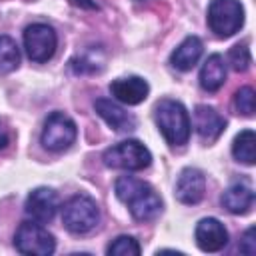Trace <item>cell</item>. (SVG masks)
<instances>
[{"label": "cell", "instance_id": "cell-1", "mask_svg": "<svg viewBox=\"0 0 256 256\" xmlns=\"http://www.w3.org/2000/svg\"><path fill=\"white\" fill-rule=\"evenodd\" d=\"M116 196L120 202H124L130 210V214L140 222H150L160 216L162 212V198L156 194V190L134 176H120L116 180Z\"/></svg>", "mask_w": 256, "mask_h": 256}, {"label": "cell", "instance_id": "cell-2", "mask_svg": "<svg viewBox=\"0 0 256 256\" xmlns=\"http://www.w3.org/2000/svg\"><path fill=\"white\" fill-rule=\"evenodd\" d=\"M156 124L170 146H184L190 138V116L186 108L170 98H164L154 108Z\"/></svg>", "mask_w": 256, "mask_h": 256}, {"label": "cell", "instance_id": "cell-3", "mask_svg": "<svg viewBox=\"0 0 256 256\" xmlns=\"http://www.w3.org/2000/svg\"><path fill=\"white\" fill-rule=\"evenodd\" d=\"M62 222L72 234H88L100 222V208L90 196L76 194L64 204Z\"/></svg>", "mask_w": 256, "mask_h": 256}, {"label": "cell", "instance_id": "cell-4", "mask_svg": "<svg viewBox=\"0 0 256 256\" xmlns=\"http://www.w3.org/2000/svg\"><path fill=\"white\" fill-rule=\"evenodd\" d=\"M150 162H152L150 150L138 140H124L104 152V164L108 168H116V170L140 172V170L148 168Z\"/></svg>", "mask_w": 256, "mask_h": 256}, {"label": "cell", "instance_id": "cell-5", "mask_svg": "<svg viewBox=\"0 0 256 256\" xmlns=\"http://www.w3.org/2000/svg\"><path fill=\"white\" fill-rule=\"evenodd\" d=\"M244 24V6L240 0H212L208 6V26L218 38L234 36Z\"/></svg>", "mask_w": 256, "mask_h": 256}, {"label": "cell", "instance_id": "cell-6", "mask_svg": "<svg viewBox=\"0 0 256 256\" xmlns=\"http://www.w3.org/2000/svg\"><path fill=\"white\" fill-rule=\"evenodd\" d=\"M14 246L20 254L28 256H48L56 250L54 236L36 220L22 222L14 236Z\"/></svg>", "mask_w": 256, "mask_h": 256}, {"label": "cell", "instance_id": "cell-7", "mask_svg": "<svg viewBox=\"0 0 256 256\" xmlns=\"http://www.w3.org/2000/svg\"><path fill=\"white\" fill-rule=\"evenodd\" d=\"M78 136V128L70 116L64 112H52L42 130V144L50 152H64L68 150Z\"/></svg>", "mask_w": 256, "mask_h": 256}, {"label": "cell", "instance_id": "cell-8", "mask_svg": "<svg viewBox=\"0 0 256 256\" xmlns=\"http://www.w3.org/2000/svg\"><path fill=\"white\" fill-rule=\"evenodd\" d=\"M58 46V36L48 24H32L24 30V48L30 60L48 62Z\"/></svg>", "mask_w": 256, "mask_h": 256}, {"label": "cell", "instance_id": "cell-9", "mask_svg": "<svg viewBox=\"0 0 256 256\" xmlns=\"http://www.w3.org/2000/svg\"><path fill=\"white\" fill-rule=\"evenodd\" d=\"M58 206H60V200L52 188H44V186L36 188L26 198V214L40 224L50 222L56 216Z\"/></svg>", "mask_w": 256, "mask_h": 256}, {"label": "cell", "instance_id": "cell-10", "mask_svg": "<svg viewBox=\"0 0 256 256\" xmlns=\"http://www.w3.org/2000/svg\"><path fill=\"white\" fill-rule=\"evenodd\" d=\"M206 192V176L198 168H184L176 182V198L182 204H198Z\"/></svg>", "mask_w": 256, "mask_h": 256}, {"label": "cell", "instance_id": "cell-11", "mask_svg": "<svg viewBox=\"0 0 256 256\" xmlns=\"http://www.w3.org/2000/svg\"><path fill=\"white\" fill-rule=\"evenodd\" d=\"M196 244L202 252H220L228 244V230L216 218H204L196 226Z\"/></svg>", "mask_w": 256, "mask_h": 256}, {"label": "cell", "instance_id": "cell-12", "mask_svg": "<svg viewBox=\"0 0 256 256\" xmlns=\"http://www.w3.org/2000/svg\"><path fill=\"white\" fill-rule=\"evenodd\" d=\"M110 92L112 96L128 106H138L142 104L148 94H150V86L144 78L140 76H128V78H118L110 84Z\"/></svg>", "mask_w": 256, "mask_h": 256}, {"label": "cell", "instance_id": "cell-13", "mask_svg": "<svg viewBox=\"0 0 256 256\" xmlns=\"http://www.w3.org/2000/svg\"><path fill=\"white\" fill-rule=\"evenodd\" d=\"M194 128L198 136L206 142H214L220 138V134L226 128V120L220 116V112L212 106H196L194 110Z\"/></svg>", "mask_w": 256, "mask_h": 256}, {"label": "cell", "instance_id": "cell-14", "mask_svg": "<svg viewBox=\"0 0 256 256\" xmlns=\"http://www.w3.org/2000/svg\"><path fill=\"white\" fill-rule=\"evenodd\" d=\"M94 108L98 112V116L114 130L118 132H128V130H134L136 128V118L126 112L122 106H118L116 102L108 100V98H98L94 102Z\"/></svg>", "mask_w": 256, "mask_h": 256}, {"label": "cell", "instance_id": "cell-15", "mask_svg": "<svg viewBox=\"0 0 256 256\" xmlns=\"http://www.w3.org/2000/svg\"><path fill=\"white\" fill-rule=\"evenodd\" d=\"M220 202L230 214H248L254 206V190L246 180L236 182L222 194Z\"/></svg>", "mask_w": 256, "mask_h": 256}, {"label": "cell", "instance_id": "cell-16", "mask_svg": "<svg viewBox=\"0 0 256 256\" xmlns=\"http://www.w3.org/2000/svg\"><path fill=\"white\" fill-rule=\"evenodd\" d=\"M202 52H204V44L198 36H188L170 56V64L180 70V72H188L192 70L198 60L202 58Z\"/></svg>", "mask_w": 256, "mask_h": 256}, {"label": "cell", "instance_id": "cell-17", "mask_svg": "<svg viewBox=\"0 0 256 256\" xmlns=\"http://www.w3.org/2000/svg\"><path fill=\"white\" fill-rule=\"evenodd\" d=\"M226 82V62L220 54H212L206 58L200 70V86L206 92H218Z\"/></svg>", "mask_w": 256, "mask_h": 256}, {"label": "cell", "instance_id": "cell-18", "mask_svg": "<svg viewBox=\"0 0 256 256\" xmlns=\"http://www.w3.org/2000/svg\"><path fill=\"white\" fill-rule=\"evenodd\" d=\"M232 154L238 162L252 166L256 162V134L254 130H242L232 144Z\"/></svg>", "mask_w": 256, "mask_h": 256}, {"label": "cell", "instance_id": "cell-19", "mask_svg": "<svg viewBox=\"0 0 256 256\" xmlns=\"http://www.w3.org/2000/svg\"><path fill=\"white\" fill-rule=\"evenodd\" d=\"M20 66L18 44L10 36H0V74H10Z\"/></svg>", "mask_w": 256, "mask_h": 256}, {"label": "cell", "instance_id": "cell-20", "mask_svg": "<svg viewBox=\"0 0 256 256\" xmlns=\"http://www.w3.org/2000/svg\"><path fill=\"white\" fill-rule=\"evenodd\" d=\"M96 52L94 50H88L86 54L72 58L70 60V70L74 74H96V72H100L104 68V64H102V60H98V56H94Z\"/></svg>", "mask_w": 256, "mask_h": 256}, {"label": "cell", "instance_id": "cell-21", "mask_svg": "<svg viewBox=\"0 0 256 256\" xmlns=\"http://www.w3.org/2000/svg\"><path fill=\"white\" fill-rule=\"evenodd\" d=\"M106 252L110 256H138L142 252V248H140L136 238H132V236H118L116 240H112L108 244Z\"/></svg>", "mask_w": 256, "mask_h": 256}, {"label": "cell", "instance_id": "cell-22", "mask_svg": "<svg viewBox=\"0 0 256 256\" xmlns=\"http://www.w3.org/2000/svg\"><path fill=\"white\" fill-rule=\"evenodd\" d=\"M228 60L232 64V70L236 72H246L252 64V56H250V48L246 42L242 44H236L234 48H230V54H228Z\"/></svg>", "mask_w": 256, "mask_h": 256}, {"label": "cell", "instance_id": "cell-23", "mask_svg": "<svg viewBox=\"0 0 256 256\" xmlns=\"http://www.w3.org/2000/svg\"><path fill=\"white\" fill-rule=\"evenodd\" d=\"M254 96L256 94H254V90L250 86L240 88L236 92V96H234V108H236V112L242 114V116H246V118L254 116Z\"/></svg>", "mask_w": 256, "mask_h": 256}, {"label": "cell", "instance_id": "cell-24", "mask_svg": "<svg viewBox=\"0 0 256 256\" xmlns=\"http://www.w3.org/2000/svg\"><path fill=\"white\" fill-rule=\"evenodd\" d=\"M238 250H240L242 254H248V256H252V254L256 252V240H254V228H248V230L244 232V236H242V242H240V246H238Z\"/></svg>", "mask_w": 256, "mask_h": 256}, {"label": "cell", "instance_id": "cell-25", "mask_svg": "<svg viewBox=\"0 0 256 256\" xmlns=\"http://www.w3.org/2000/svg\"><path fill=\"white\" fill-rule=\"evenodd\" d=\"M72 6L82 8V10H98V4L94 0H68Z\"/></svg>", "mask_w": 256, "mask_h": 256}, {"label": "cell", "instance_id": "cell-26", "mask_svg": "<svg viewBox=\"0 0 256 256\" xmlns=\"http://www.w3.org/2000/svg\"><path fill=\"white\" fill-rule=\"evenodd\" d=\"M8 142H10V134H8V130H6V128L2 126V122H0V150L6 148Z\"/></svg>", "mask_w": 256, "mask_h": 256}, {"label": "cell", "instance_id": "cell-27", "mask_svg": "<svg viewBox=\"0 0 256 256\" xmlns=\"http://www.w3.org/2000/svg\"><path fill=\"white\" fill-rule=\"evenodd\" d=\"M136 2H144V0H136Z\"/></svg>", "mask_w": 256, "mask_h": 256}]
</instances>
